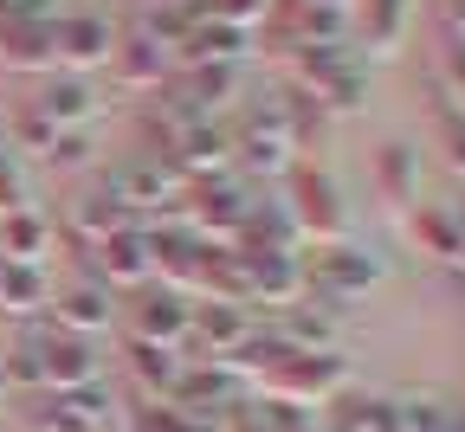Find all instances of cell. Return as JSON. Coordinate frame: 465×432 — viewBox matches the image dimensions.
<instances>
[{"instance_id": "21", "label": "cell", "mask_w": 465, "mask_h": 432, "mask_svg": "<svg viewBox=\"0 0 465 432\" xmlns=\"http://www.w3.org/2000/svg\"><path fill=\"white\" fill-rule=\"evenodd\" d=\"M440 149H446V162L465 174V110H446V116H440Z\"/></svg>"}, {"instance_id": "14", "label": "cell", "mask_w": 465, "mask_h": 432, "mask_svg": "<svg viewBox=\"0 0 465 432\" xmlns=\"http://www.w3.org/2000/svg\"><path fill=\"white\" fill-rule=\"evenodd\" d=\"M375 188L394 201V207H407L420 194V155L407 149V142H388L381 155H375Z\"/></svg>"}, {"instance_id": "3", "label": "cell", "mask_w": 465, "mask_h": 432, "mask_svg": "<svg viewBox=\"0 0 465 432\" xmlns=\"http://www.w3.org/2000/svg\"><path fill=\"white\" fill-rule=\"evenodd\" d=\"M304 271V284H317V297H330V303H342V297H356V290H369L375 278H381V265L369 259V252H356V245H317V259L311 265H298Z\"/></svg>"}, {"instance_id": "24", "label": "cell", "mask_w": 465, "mask_h": 432, "mask_svg": "<svg viewBox=\"0 0 465 432\" xmlns=\"http://www.w3.org/2000/svg\"><path fill=\"white\" fill-rule=\"evenodd\" d=\"M440 14H446V26L465 39V0H440Z\"/></svg>"}, {"instance_id": "20", "label": "cell", "mask_w": 465, "mask_h": 432, "mask_svg": "<svg viewBox=\"0 0 465 432\" xmlns=\"http://www.w3.org/2000/svg\"><path fill=\"white\" fill-rule=\"evenodd\" d=\"M362 26H369L375 52H394L401 26H407V0H362Z\"/></svg>"}, {"instance_id": "8", "label": "cell", "mask_w": 465, "mask_h": 432, "mask_svg": "<svg viewBox=\"0 0 465 432\" xmlns=\"http://www.w3.org/2000/svg\"><path fill=\"white\" fill-rule=\"evenodd\" d=\"M188 336H201L207 349H213V361H232V355H240L246 342H252V323L240 317V310H232V303H194V323H188Z\"/></svg>"}, {"instance_id": "26", "label": "cell", "mask_w": 465, "mask_h": 432, "mask_svg": "<svg viewBox=\"0 0 465 432\" xmlns=\"http://www.w3.org/2000/svg\"><path fill=\"white\" fill-rule=\"evenodd\" d=\"M304 432H311V426H304Z\"/></svg>"}, {"instance_id": "1", "label": "cell", "mask_w": 465, "mask_h": 432, "mask_svg": "<svg viewBox=\"0 0 465 432\" xmlns=\"http://www.w3.org/2000/svg\"><path fill=\"white\" fill-rule=\"evenodd\" d=\"M259 381H265L272 400H291V407H330V400L349 388V368H342V355H330V349H284Z\"/></svg>"}, {"instance_id": "6", "label": "cell", "mask_w": 465, "mask_h": 432, "mask_svg": "<svg viewBox=\"0 0 465 432\" xmlns=\"http://www.w3.org/2000/svg\"><path fill=\"white\" fill-rule=\"evenodd\" d=\"M110 72H116L124 91H149L168 72V45H155V33H130V39L110 45Z\"/></svg>"}, {"instance_id": "23", "label": "cell", "mask_w": 465, "mask_h": 432, "mask_svg": "<svg viewBox=\"0 0 465 432\" xmlns=\"http://www.w3.org/2000/svg\"><path fill=\"white\" fill-rule=\"evenodd\" d=\"M0 207H7V213H14V207H20V181H14V174H7V162H0Z\"/></svg>"}, {"instance_id": "2", "label": "cell", "mask_w": 465, "mask_h": 432, "mask_svg": "<svg viewBox=\"0 0 465 432\" xmlns=\"http://www.w3.org/2000/svg\"><path fill=\"white\" fill-rule=\"evenodd\" d=\"M110 45H116V26L104 14H52V65H72V72L110 65Z\"/></svg>"}, {"instance_id": "17", "label": "cell", "mask_w": 465, "mask_h": 432, "mask_svg": "<svg viewBox=\"0 0 465 432\" xmlns=\"http://www.w3.org/2000/svg\"><path fill=\"white\" fill-rule=\"evenodd\" d=\"M330 432H394V400H349L336 394L330 400Z\"/></svg>"}, {"instance_id": "7", "label": "cell", "mask_w": 465, "mask_h": 432, "mask_svg": "<svg viewBox=\"0 0 465 432\" xmlns=\"http://www.w3.org/2000/svg\"><path fill=\"white\" fill-rule=\"evenodd\" d=\"M291 194H298V201H291V220H298V226L323 232V239H336V232H342L336 188H330V181H323L317 168H298V174H291Z\"/></svg>"}, {"instance_id": "13", "label": "cell", "mask_w": 465, "mask_h": 432, "mask_svg": "<svg viewBox=\"0 0 465 432\" xmlns=\"http://www.w3.org/2000/svg\"><path fill=\"white\" fill-rule=\"evenodd\" d=\"M52 317H58V329H65V336H97V329L110 323V290H97V284L58 290V297H52Z\"/></svg>"}, {"instance_id": "25", "label": "cell", "mask_w": 465, "mask_h": 432, "mask_svg": "<svg viewBox=\"0 0 465 432\" xmlns=\"http://www.w3.org/2000/svg\"><path fill=\"white\" fill-rule=\"evenodd\" d=\"M452 265H459V278H465V245H459V259H452Z\"/></svg>"}, {"instance_id": "15", "label": "cell", "mask_w": 465, "mask_h": 432, "mask_svg": "<svg viewBox=\"0 0 465 432\" xmlns=\"http://www.w3.org/2000/svg\"><path fill=\"white\" fill-rule=\"evenodd\" d=\"M39 303H52L45 271L39 265H20V259H0V310L26 317V310H39Z\"/></svg>"}, {"instance_id": "18", "label": "cell", "mask_w": 465, "mask_h": 432, "mask_svg": "<svg viewBox=\"0 0 465 432\" xmlns=\"http://www.w3.org/2000/svg\"><path fill=\"white\" fill-rule=\"evenodd\" d=\"M414 239H427V252L433 259H459V245H465V213H446V207H420L414 213Z\"/></svg>"}, {"instance_id": "16", "label": "cell", "mask_w": 465, "mask_h": 432, "mask_svg": "<svg viewBox=\"0 0 465 432\" xmlns=\"http://www.w3.org/2000/svg\"><path fill=\"white\" fill-rule=\"evenodd\" d=\"M452 413L446 394H394V432H452Z\"/></svg>"}, {"instance_id": "5", "label": "cell", "mask_w": 465, "mask_h": 432, "mask_svg": "<svg viewBox=\"0 0 465 432\" xmlns=\"http://www.w3.org/2000/svg\"><path fill=\"white\" fill-rule=\"evenodd\" d=\"M188 323H194V303L182 297V290H149L143 303H136V342H162V349H182L188 342Z\"/></svg>"}, {"instance_id": "10", "label": "cell", "mask_w": 465, "mask_h": 432, "mask_svg": "<svg viewBox=\"0 0 465 432\" xmlns=\"http://www.w3.org/2000/svg\"><path fill=\"white\" fill-rule=\"evenodd\" d=\"M130 375H136L143 400H162V394L182 388L188 361H182V349H162V342H130Z\"/></svg>"}, {"instance_id": "11", "label": "cell", "mask_w": 465, "mask_h": 432, "mask_svg": "<svg viewBox=\"0 0 465 432\" xmlns=\"http://www.w3.org/2000/svg\"><path fill=\"white\" fill-rule=\"evenodd\" d=\"M0 58L20 72H45L52 65V14L45 20H0Z\"/></svg>"}, {"instance_id": "9", "label": "cell", "mask_w": 465, "mask_h": 432, "mask_svg": "<svg viewBox=\"0 0 465 432\" xmlns=\"http://www.w3.org/2000/svg\"><path fill=\"white\" fill-rule=\"evenodd\" d=\"M91 259H97V271L116 278V284H149V271H155L149 239H136V232H104V239L91 245Z\"/></svg>"}, {"instance_id": "19", "label": "cell", "mask_w": 465, "mask_h": 432, "mask_svg": "<svg viewBox=\"0 0 465 432\" xmlns=\"http://www.w3.org/2000/svg\"><path fill=\"white\" fill-rule=\"evenodd\" d=\"M45 252V220H33L26 207H14L0 220V259H20V265H39Z\"/></svg>"}, {"instance_id": "12", "label": "cell", "mask_w": 465, "mask_h": 432, "mask_svg": "<svg viewBox=\"0 0 465 432\" xmlns=\"http://www.w3.org/2000/svg\"><path fill=\"white\" fill-rule=\"evenodd\" d=\"M26 110H33V116H45L52 130L65 136L72 123H84V116H91V91H84V78H45V84H39V97H33Z\"/></svg>"}, {"instance_id": "4", "label": "cell", "mask_w": 465, "mask_h": 432, "mask_svg": "<svg viewBox=\"0 0 465 432\" xmlns=\"http://www.w3.org/2000/svg\"><path fill=\"white\" fill-rule=\"evenodd\" d=\"M39 342V381L72 394V388H91L97 381V355H91V336H33Z\"/></svg>"}, {"instance_id": "22", "label": "cell", "mask_w": 465, "mask_h": 432, "mask_svg": "<svg viewBox=\"0 0 465 432\" xmlns=\"http://www.w3.org/2000/svg\"><path fill=\"white\" fill-rule=\"evenodd\" d=\"M265 7H272V0H213L207 20H220V26H246V20H259Z\"/></svg>"}]
</instances>
